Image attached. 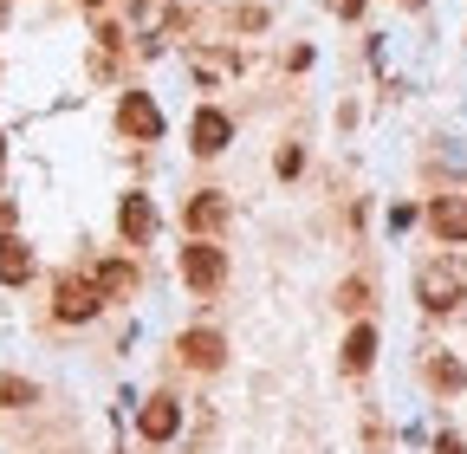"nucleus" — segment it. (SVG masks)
Wrapping results in <instances>:
<instances>
[{
  "label": "nucleus",
  "instance_id": "1",
  "mask_svg": "<svg viewBox=\"0 0 467 454\" xmlns=\"http://www.w3.org/2000/svg\"><path fill=\"white\" fill-rule=\"evenodd\" d=\"M416 299H422L429 312H454V305L467 299V266H454V260L422 266V273H416Z\"/></svg>",
  "mask_w": 467,
  "mask_h": 454
},
{
  "label": "nucleus",
  "instance_id": "2",
  "mask_svg": "<svg viewBox=\"0 0 467 454\" xmlns=\"http://www.w3.org/2000/svg\"><path fill=\"white\" fill-rule=\"evenodd\" d=\"M182 279L195 293H214L221 279H227V253L214 247V241H189V253H182Z\"/></svg>",
  "mask_w": 467,
  "mask_h": 454
},
{
  "label": "nucleus",
  "instance_id": "3",
  "mask_svg": "<svg viewBox=\"0 0 467 454\" xmlns=\"http://www.w3.org/2000/svg\"><path fill=\"white\" fill-rule=\"evenodd\" d=\"M189 143H195V156H221V150L234 143V124H227V110L202 104L195 118H189Z\"/></svg>",
  "mask_w": 467,
  "mask_h": 454
},
{
  "label": "nucleus",
  "instance_id": "4",
  "mask_svg": "<svg viewBox=\"0 0 467 454\" xmlns=\"http://www.w3.org/2000/svg\"><path fill=\"white\" fill-rule=\"evenodd\" d=\"M98 305H104V299H98V286H91V279H58V299H52V312L66 318V325H85Z\"/></svg>",
  "mask_w": 467,
  "mask_h": 454
},
{
  "label": "nucleus",
  "instance_id": "5",
  "mask_svg": "<svg viewBox=\"0 0 467 454\" xmlns=\"http://www.w3.org/2000/svg\"><path fill=\"white\" fill-rule=\"evenodd\" d=\"M117 124H124V137H143V143H156V137H162V110H156L143 91H130L124 104H117Z\"/></svg>",
  "mask_w": 467,
  "mask_h": 454
},
{
  "label": "nucleus",
  "instance_id": "6",
  "mask_svg": "<svg viewBox=\"0 0 467 454\" xmlns=\"http://www.w3.org/2000/svg\"><path fill=\"white\" fill-rule=\"evenodd\" d=\"M137 428H143V441H169L175 428H182V409H175L169 396H150L143 416H137Z\"/></svg>",
  "mask_w": 467,
  "mask_h": 454
},
{
  "label": "nucleus",
  "instance_id": "7",
  "mask_svg": "<svg viewBox=\"0 0 467 454\" xmlns=\"http://www.w3.org/2000/svg\"><path fill=\"white\" fill-rule=\"evenodd\" d=\"M117 227H124V241H150V234H156V208H150V195H124V208H117Z\"/></svg>",
  "mask_w": 467,
  "mask_h": 454
},
{
  "label": "nucleus",
  "instance_id": "8",
  "mask_svg": "<svg viewBox=\"0 0 467 454\" xmlns=\"http://www.w3.org/2000/svg\"><path fill=\"white\" fill-rule=\"evenodd\" d=\"M429 227H435L441 241H467V201H461V195H441V201L429 208Z\"/></svg>",
  "mask_w": 467,
  "mask_h": 454
},
{
  "label": "nucleus",
  "instance_id": "9",
  "mask_svg": "<svg viewBox=\"0 0 467 454\" xmlns=\"http://www.w3.org/2000/svg\"><path fill=\"white\" fill-rule=\"evenodd\" d=\"M91 286H98V299H124V293L137 286V266H130V260H104V266L91 273Z\"/></svg>",
  "mask_w": 467,
  "mask_h": 454
},
{
  "label": "nucleus",
  "instance_id": "10",
  "mask_svg": "<svg viewBox=\"0 0 467 454\" xmlns=\"http://www.w3.org/2000/svg\"><path fill=\"white\" fill-rule=\"evenodd\" d=\"M0 279H7V286H26V279H33V247L26 241H0Z\"/></svg>",
  "mask_w": 467,
  "mask_h": 454
},
{
  "label": "nucleus",
  "instance_id": "11",
  "mask_svg": "<svg viewBox=\"0 0 467 454\" xmlns=\"http://www.w3.org/2000/svg\"><path fill=\"white\" fill-rule=\"evenodd\" d=\"M182 357L202 364V370H221V364H227V345H221L214 331H189V337H182Z\"/></svg>",
  "mask_w": 467,
  "mask_h": 454
},
{
  "label": "nucleus",
  "instance_id": "12",
  "mask_svg": "<svg viewBox=\"0 0 467 454\" xmlns=\"http://www.w3.org/2000/svg\"><path fill=\"white\" fill-rule=\"evenodd\" d=\"M221 221H227V201L221 195H195L189 201V234H214Z\"/></svg>",
  "mask_w": 467,
  "mask_h": 454
},
{
  "label": "nucleus",
  "instance_id": "13",
  "mask_svg": "<svg viewBox=\"0 0 467 454\" xmlns=\"http://www.w3.org/2000/svg\"><path fill=\"white\" fill-rule=\"evenodd\" d=\"M370 357H377V331L358 325V331L344 337V370H370Z\"/></svg>",
  "mask_w": 467,
  "mask_h": 454
},
{
  "label": "nucleus",
  "instance_id": "14",
  "mask_svg": "<svg viewBox=\"0 0 467 454\" xmlns=\"http://www.w3.org/2000/svg\"><path fill=\"white\" fill-rule=\"evenodd\" d=\"M429 383H435V389H461V383H467V370H461L454 357H435V364H429Z\"/></svg>",
  "mask_w": 467,
  "mask_h": 454
},
{
  "label": "nucleus",
  "instance_id": "15",
  "mask_svg": "<svg viewBox=\"0 0 467 454\" xmlns=\"http://www.w3.org/2000/svg\"><path fill=\"white\" fill-rule=\"evenodd\" d=\"M20 403H33V383H20V377H0V409H20Z\"/></svg>",
  "mask_w": 467,
  "mask_h": 454
},
{
  "label": "nucleus",
  "instance_id": "16",
  "mask_svg": "<svg viewBox=\"0 0 467 454\" xmlns=\"http://www.w3.org/2000/svg\"><path fill=\"white\" fill-rule=\"evenodd\" d=\"M325 7H331V14H344V20H358V14H364V0H325Z\"/></svg>",
  "mask_w": 467,
  "mask_h": 454
},
{
  "label": "nucleus",
  "instance_id": "17",
  "mask_svg": "<svg viewBox=\"0 0 467 454\" xmlns=\"http://www.w3.org/2000/svg\"><path fill=\"white\" fill-rule=\"evenodd\" d=\"M435 454H467V448H461L454 435H441V441H435Z\"/></svg>",
  "mask_w": 467,
  "mask_h": 454
},
{
  "label": "nucleus",
  "instance_id": "18",
  "mask_svg": "<svg viewBox=\"0 0 467 454\" xmlns=\"http://www.w3.org/2000/svg\"><path fill=\"white\" fill-rule=\"evenodd\" d=\"M402 7H422V0H402Z\"/></svg>",
  "mask_w": 467,
  "mask_h": 454
}]
</instances>
